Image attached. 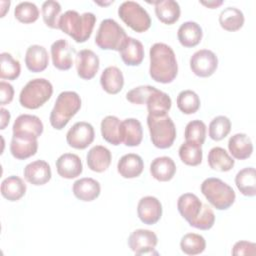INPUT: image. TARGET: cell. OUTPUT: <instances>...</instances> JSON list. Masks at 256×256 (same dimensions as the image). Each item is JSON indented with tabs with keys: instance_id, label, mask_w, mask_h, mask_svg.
<instances>
[{
	"instance_id": "cell-23",
	"label": "cell",
	"mask_w": 256,
	"mask_h": 256,
	"mask_svg": "<svg viewBox=\"0 0 256 256\" xmlns=\"http://www.w3.org/2000/svg\"><path fill=\"white\" fill-rule=\"evenodd\" d=\"M144 169V162L141 156L135 153L123 155L117 164L118 173L126 179L136 178L141 175Z\"/></svg>"
},
{
	"instance_id": "cell-29",
	"label": "cell",
	"mask_w": 256,
	"mask_h": 256,
	"mask_svg": "<svg viewBox=\"0 0 256 256\" xmlns=\"http://www.w3.org/2000/svg\"><path fill=\"white\" fill-rule=\"evenodd\" d=\"M150 3L154 4L155 14L160 22L171 25L179 20L181 10L178 2L174 0H162Z\"/></svg>"
},
{
	"instance_id": "cell-5",
	"label": "cell",
	"mask_w": 256,
	"mask_h": 256,
	"mask_svg": "<svg viewBox=\"0 0 256 256\" xmlns=\"http://www.w3.org/2000/svg\"><path fill=\"white\" fill-rule=\"evenodd\" d=\"M147 125L152 144L159 149L170 148L176 138V127L171 117L166 115L147 116Z\"/></svg>"
},
{
	"instance_id": "cell-26",
	"label": "cell",
	"mask_w": 256,
	"mask_h": 256,
	"mask_svg": "<svg viewBox=\"0 0 256 256\" xmlns=\"http://www.w3.org/2000/svg\"><path fill=\"white\" fill-rule=\"evenodd\" d=\"M150 173L157 181H170L176 173L175 162L168 156L157 157L150 164Z\"/></svg>"
},
{
	"instance_id": "cell-45",
	"label": "cell",
	"mask_w": 256,
	"mask_h": 256,
	"mask_svg": "<svg viewBox=\"0 0 256 256\" xmlns=\"http://www.w3.org/2000/svg\"><path fill=\"white\" fill-rule=\"evenodd\" d=\"M214 223H215L214 211L209 205L203 203V208L200 215L197 217L195 221H193L189 225L200 230H209L213 227Z\"/></svg>"
},
{
	"instance_id": "cell-9",
	"label": "cell",
	"mask_w": 256,
	"mask_h": 256,
	"mask_svg": "<svg viewBox=\"0 0 256 256\" xmlns=\"http://www.w3.org/2000/svg\"><path fill=\"white\" fill-rule=\"evenodd\" d=\"M218 67V58L216 54L208 49L196 51L190 58V68L192 72L202 78L210 77Z\"/></svg>"
},
{
	"instance_id": "cell-44",
	"label": "cell",
	"mask_w": 256,
	"mask_h": 256,
	"mask_svg": "<svg viewBox=\"0 0 256 256\" xmlns=\"http://www.w3.org/2000/svg\"><path fill=\"white\" fill-rule=\"evenodd\" d=\"M42 18L46 26L52 29H58L59 14L61 12V5L57 1L48 0L42 4Z\"/></svg>"
},
{
	"instance_id": "cell-6",
	"label": "cell",
	"mask_w": 256,
	"mask_h": 256,
	"mask_svg": "<svg viewBox=\"0 0 256 256\" xmlns=\"http://www.w3.org/2000/svg\"><path fill=\"white\" fill-rule=\"evenodd\" d=\"M53 94V86L45 78L32 79L22 88L19 102L27 109H38L44 105Z\"/></svg>"
},
{
	"instance_id": "cell-34",
	"label": "cell",
	"mask_w": 256,
	"mask_h": 256,
	"mask_svg": "<svg viewBox=\"0 0 256 256\" xmlns=\"http://www.w3.org/2000/svg\"><path fill=\"white\" fill-rule=\"evenodd\" d=\"M207 160L211 169L220 172L230 171L235 164L234 159L222 147H213L208 153Z\"/></svg>"
},
{
	"instance_id": "cell-30",
	"label": "cell",
	"mask_w": 256,
	"mask_h": 256,
	"mask_svg": "<svg viewBox=\"0 0 256 256\" xmlns=\"http://www.w3.org/2000/svg\"><path fill=\"white\" fill-rule=\"evenodd\" d=\"M145 104L147 105L148 115L161 116L168 113L172 101L167 93L155 88V90L148 96Z\"/></svg>"
},
{
	"instance_id": "cell-39",
	"label": "cell",
	"mask_w": 256,
	"mask_h": 256,
	"mask_svg": "<svg viewBox=\"0 0 256 256\" xmlns=\"http://www.w3.org/2000/svg\"><path fill=\"white\" fill-rule=\"evenodd\" d=\"M180 248L187 255H198L205 250L206 241L200 234L187 233L181 238Z\"/></svg>"
},
{
	"instance_id": "cell-33",
	"label": "cell",
	"mask_w": 256,
	"mask_h": 256,
	"mask_svg": "<svg viewBox=\"0 0 256 256\" xmlns=\"http://www.w3.org/2000/svg\"><path fill=\"white\" fill-rule=\"evenodd\" d=\"M101 135L103 139L112 144V145H120L122 143L121 139V121L118 117L113 115L106 116L100 125Z\"/></svg>"
},
{
	"instance_id": "cell-36",
	"label": "cell",
	"mask_w": 256,
	"mask_h": 256,
	"mask_svg": "<svg viewBox=\"0 0 256 256\" xmlns=\"http://www.w3.org/2000/svg\"><path fill=\"white\" fill-rule=\"evenodd\" d=\"M244 14L243 12L235 7H227L223 9L219 15L220 26L229 32L238 31L244 25Z\"/></svg>"
},
{
	"instance_id": "cell-24",
	"label": "cell",
	"mask_w": 256,
	"mask_h": 256,
	"mask_svg": "<svg viewBox=\"0 0 256 256\" xmlns=\"http://www.w3.org/2000/svg\"><path fill=\"white\" fill-rule=\"evenodd\" d=\"M203 36L201 26L193 21H187L180 25L177 31L178 41L183 47L192 48L197 46Z\"/></svg>"
},
{
	"instance_id": "cell-22",
	"label": "cell",
	"mask_w": 256,
	"mask_h": 256,
	"mask_svg": "<svg viewBox=\"0 0 256 256\" xmlns=\"http://www.w3.org/2000/svg\"><path fill=\"white\" fill-rule=\"evenodd\" d=\"M119 53L122 61L128 66H138L144 59L143 44L139 40L129 36L122 45Z\"/></svg>"
},
{
	"instance_id": "cell-16",
	"label": "cell",
	"mask_w": 256,
	"mask_h": 256,
	"mask_svg": "<svg viewBox=\"0 0 256 256\" xmlns=\"http://www.w3.org/2000/svg\"><path fill=\"white\" fill-rule=\"evenodd\" d=\"M23 173L26 181L35 186L46 184L52 176L51 167L44 160H36L27 164Z\"/></svg>"
},
{
	"instance_id": "cell-31",
	"label": "cell",
	"mask_w": 256,
	"mask_h": 256,
	"mask_svg": "<svg viewBox=\"0 0 256 256\" xmlns=\"http://www.w3.org/2000/svg\"><path fill=\"white\" fill-rule=\"evenodd\" d=\"M38 150L37 139H29L24 137L12 136L10 144V152L12 156L18 160H25L36 154Z\"/></svg>"
},
{
	"instance_id": "cell-48",
	"label": "cell",
	"mask_w": 256,
	"mask_h": 256,
	"mask_svg": "<svg viewBox=\"0 0 256 256\" xmlns=\"http://www.w3.org/2000/svg\"><path fill=\"white\" fill-rule=\"evenodd\" d=\"M14 97V88L13 86L5 81L0 82V104L7 105L9 104Z\"/></svg>"
},
{
	"instance_id": "cell-32",
	"label": "cell",
	"mask_w": 256,
	"mask_h": 256,
	"mask_svg": "<svg viewBox=\"0 0 256 256\" xmlns=\"http://www.w3.org/2000/svg\"><path fill=\"white\" fill-rule=\"evenodd\" d=\"M26 189L23 179L15 175L5 178L1 183V195L11 202L21 199L25 195Z\"/></svg>"
},
{
	"instance_id": "cell-46",
	"label": "cell",
	"mask_w": 256,
	"mask_h": 256,
	"mask_svg": "<svg viewBox=\"0 0 256 256\" xmlns=\"http://www.w3.org/2000/svg\"><path fill=\"white\" fill-rule=\"evenodd\" d=\"M155 90L154 86L150 85H142L133 88L132 90L128 91L126 94V99L133 104L142 105L146 103L148 96Z\"/></svg>"
},
{
	"instance_id": "cell-17",
	"label": "cell",
	"mask_w": 256,
	"mask_h": 256,
	"mask_svg": "<svg viewBox=\"0 0 256 256\" xmlns=\"http://www.w3.org/2000/svg\"><path fill=\"white\" fill-rule=\"evenodd\" d=\"M56 170L59 176L65 179H73L83 171L80 157L74 153H64L56 160Z\"/></svg>"
},
{
	"instance_id": "cell-27",
	"label": "cell",
	"mask_w": 256,
	"mask_h": 256,
	"mask_svg": "<svg viewBox=\"0 0 256 256\" xmlns=\"http://www.w3.org/2000/svg\"><path fill=\"white\" fill-rule=\"evenodd\" d=\"M100 84L108 94L119 93L124 86V76L122 71L116 66L105 68L100 76Z\"/></svg>"
},
{
	"instance_id": "cell-12",
	"label": "cell",
	"mask_w": 256,
	"mask_h": 256,
	"mask_svg": "<svg viewBox=\"0 0 256 256\" xmlns=\"http://www.w3.org/2000/svg\"><path fill=\"white\" fill-rule=\"evenodd\" d=\"M75 54V48L72 47L65 39L56 40L51 45L52 63L53 66L58 70H69L73 65V57Z\"/></svg>"
},
{
	"instance_id": "cell-21",
	"label": "cell",
	"mask_w": 256,
	"mask_h": 256,
	"mask_svg": "<svg viewBox=\"0 0 256 256\" xmlns=\"http://www.w3.org/2000/svg\"><path fill=\"white\" fill-rule=\"evenodd\" d=\"M25 64L29 71L38 73L44 71L49 64V56L45 47L41 45H31L25 54Z\"/></svg>"
},
{
	"instance_id": "cell-18",
	"label": "cell",
	"mask_w": 256,
	"mask_h": 256,
	"mask_svg": "<svg viewBox=\"0 0 256 256\" xmlns=\"http://www.w3.org/2000/svg\"><path fill=\"white\" fill-rule=\"evenodd\" d=\"M203 208L201 200L193 193H184L179 196L177 201V209L180 215L191 224L200 215Z\"/></svg>"
},
{
	"instance_id": "cell-35",
	"label": "cell",
	"mask_w": 256,
	"mask_h": 256,
	"mask_svg": "<svg viewBox=\"0 0 256 256\" xmlns=\"http://www.w3.org/2000/svg\"><path fill=\"white\" fill-rule=\"evenodd\" d=\"M235 184L238 190L248 197L256 195V171L253 167H246L240 170L235 176Z\"/></svg>"
},
{
	"instance_id": "cell-37",
	"label": "cell",
	"mask_w": 256,
	"mask_h": 256,
	"mask_svg": "<svg viewBox=\"0 0 256 256\" xmlns=\"http://www.w3.org/2000/svg\"><path fill=\"white\" fill-rule=\"evenodd\" d=\"M179 157L188 166H198L203 158L201 145L195 142L185 141L179 148Z\"/></svg>"
},
{
	"instance_id": "cell-14",
	"label": "cell",
	"mask_w": 256,
	"mask_h": 256,
	"mask_svg": "<svg viewBox=\"0 0 256 256\" xmlns=\"http://www.w3.org/2000/svg\"><path fill=\"white\" fill-rule=\"evenodd\" d=\"M158 243L157 235L148 229H137L128 237L129 248L138 255L153 251Z\"/></svg>"
},
{
	"instance_id": "cell-50",
	"label": "cell",
	"mask_w": 256,
	"mask_h": 256,
	"mask_svg": "<svg viewBox=\"0 0 256 256\" xmlns=\"http://www.w3.org/2000/svg\"><path fill=\"white\" fill-rule=\"evenodd\" d=\"M200 3L210 9H214V8H217L219 7L220 5L223 4V1H200Z\"/></svg>"
},
{
	"instance_id": "cell-19",
	"label": "cell",
	"mask_w": 256,
	"mask_h": 256,
	"mask_svg": "<svg viewBox=\"0 0 256 256\" xmlns=\"http://www.w3.org/2000/svg\"><path fill=\"white\" fill-rule=\"evenodd\" d=\"M72 191L74 196L84 202H90L98 198L101 192L100 183L90 177H84L73 183Z\"/></svg>"
},
{
	"instance_id": "cell-38",
	"label": "cell",
	"mask_w": 256,
	"mask_h": 256,
	"mask_svg": "<svg viewBox=\"0 0 256 256\" xmlns=\"http://www.w3.org/2000/svg\"><path fill=\"white\" fill-rule=\"evenodd\" d=\"M0 78L6 80H15L21 73L20 62L13 58L8 52L0 54Z\"/></svg>"
},
{
	"instance_id": "cell-13",
	"label": "cell",
	"mask_w": 256,
	"mask_h": 256,
	"mask_svg": "<svg viewBox=\"0 0 256 256\" xmlns=\"http://www.w3.org/2000/svg\"><path fill=\"white\" fill-rule=\"evenodd\" d=\"M75 64L78 76L84 80H90L96 76L100 67V60L94 51L83 49L76 54Z\"/></svg>"
},
{
	"instance_id": "cell-43",
	"label": "cell",
	"mask_w": 256,
	"mask_h": 256,
	"mask_svg": "<svg viewBox=\"0 0 256 256\" xmlns=\"http://www.w3.org/2000/svg\"><path fill=\"white\" fill-rule=\"evenodd\" d=\"M206 125L201 120H192L185 127L184 136L186 141L195 142L202 146L206 139Z\"/></svg>"
},
{
	"instance_id": "cell-40",
	"label": "cell",
	"mask_w": 256,
	"mask_h": 256,
	"mask_svg": "<svg viewBox=\"0 0 256 256\" xmlns=\"http://www.w3.org/2000/svg\"><path fill=\"white\" fill-rule=\"evenodd\" d=\"M177 107L186 115L194 114L200 108V98L192 90H183L177 96Z\"/></svg>"
},
{
	"instance_id": "cell-8",
	"label": "cell",
	"mask_w": 256,
	"mask_h": 256,
	"mask_svg": "<svg viewBox=\"0 0 256 256\" xmlns=\"http://www.w3.org/2000/svg\"><path fill=\"white\" fill-rule=\"evenodd\" d=\"M120 19L133 31L142 33L151 26V18L139 3L134 1H125L118 8Z\"/></svg>"
},
{
	"instance_id": "cell-11",
	"label": "cell",
	"mask_w": 256,
	"mask_h": 256,
	"mask_svg": "<svg viewBox=\"0 0 256 256\" xmlns=\"http://www.w3.org/2000/svg\"><path fill=\"white\" fill-rule=\"evenodd\" d=\"M43 123L39 117L31 114L19 115L13 123V136L38 139L43 133Z\"/></svg>"
},
{
	"instance_id": "cell-1",
	"label": "cell",
	"mask_w": 256,
	"mask_h": 256,
	"mask_svg": "<svg viewBox=\"0 0 256 256\" xmlns=\"http://www.w3.org/2000/svg\"><path fill=\"white\" fill-rule=\"evenodd\" d=\"M150 77L158 83H171L178 74V63L173 49L165 43H155L149 50Z\"/></svg>"
},
{
	"instance_id": "cell-4",
	"label": "cell",
	"mask_w": 256,
	"mask_h": 256,
	"mask_svg": "<svg viewBox=\"0 0 256 256\" xmlns=\"http://www.w3.org/2000/svg\"><path fill=\"white\" fill-rule=\"evenodd\" d=\"M201 192L217 210H227L236 199L233 188L219 178L210 177L201 184Z\"/></svg>"
},
{
	"instance_id": "cell-47",
	"label": "cell",
	"mask_w": 256,
	"mask_h": 256,
	"mask_svg": "<svg viewBox=\"0 0 256 256\" xmlns=\"http://www.w3.org/2000/svg\"><path fill=\"white\" fill-rule=\"evenodd\" d=\"M232 254L235 256L239 255H256V244L249 241H238L232 248Z\"/></svg>"
},
{
	"instance_id": "cell-20",
	"label": "cell",
	"mask_w": 256,
	"mask_h": 256,
	"mask_svg": "<svg viewBox=\"0 0 256 256\" xmlns=\"http://www.w3.org/2000/svg\"><path fill=\"white\" fill-rule=\"evenodd\" d=\"M111 160L112 154L110 150L102 145L93 146L86 156L88 168L97 173L106 171L111 164Z\"/></svg>"
},
{
	"instance_id": "cell-10",
	"label": "cell",
	"mask_w": 256,
	"mask_h": 256,
	"mask_svg": "<svg viewBox=\"0 0 256 256\" xmlns=\"http://www.w3.org/2000/svg\"><path fill=\"white\" fill-rule=\"evenodd\" d=\"M95 138V131L93 126L85 121L76 122L67 132L66 141L67 144L74 149L87 148Z\"/></svg>"
},
{
	"instance_id": "cell-41",
	"label": "cell",
	"mask_w": 256,
	"mask_h": 256,
	"mask_svg": "<svg viewBox=\"0 0 256 256\" xmlns=\"http://www.w3.org/2000/svg\"><path fill=\"white\" fill-rule=\"evenodd\" d=\"M231 131V121L228 117L219 115L213 118L209 124V137L214 141L224 139Z\"/></svg>"
},
{
	"instance_id": "cell-7",
	"label": "cell",
	"mask_w": 256,
	"mask_h": 256,
	"mask_svg": "<svg viewBox=\"0 0 256 256\" xmlns=\"http://www.w3.org/2000/svg\"><path fill=\"white\" fill-rule=\"evenodd\" d=\"M127 37L125 30L115 20L108 18L101 21L95 43L100 49L119 52Z\"/></svg>"
},
{
	"instance_id": "cell-49",
	"label": "cell",
	"mask_w": 256,
	"mask_h": 256,
	"mask_svg": "<svg viewBox=\"0 0 256 256\" xmlns=\"http://www.w3.org/2000/svg\"><path fill=\"white\" fill-rule=\"evenodd\" d=\"M10 117H11L10 112L7 109L1 107V109H0V118H1V120H0V129L1 130H4L6 128V126L9 124Z\"/></svg>"
},
{
	"instance_id": "cell-28",
	"label": "cell",
	"mask_w": 256,
	"mask_h": 256,
	"mask_svg": "<svg viewBox=\"0 0 256 256\" xmlns=\"http://www.w3.org/2000/svg\"><path fill=\"white\" fill-rule=\"evenodd\" d=\"M228 149L232 157L235 159L245 160L252 155L253 144L248 135L244 133H237L229 138Z\"/></svg>"
},
{
	"instance_id": "cell-25",
	"label": "cell",
	"mask_w": 256,
	"mask_h": 256,
	"mask_svg": "<svg viewBox=\"0 0 256 256\" xmlns=\"http://www.w3.org/2000/svg\"><path fill=\"white\" fill-rule=\"evenodd\" d=\"M143 138V129L140 121L135 118H127L121 121V139L124 145L138 146Z\"/></svg>"
},
{
	"instance_id": "cell-42",
	"label": "cell",
	"mask_w": 256,
	"mask_h": 256,
	"mask_svg": "<svg viewBox=\"0 0 256 256\" xmlns=\"http://www.w3.org/2000/svg\"><path fill=\"white\" fill-rule=\"evenodd\" d=\"M14 16L19 22L30 24L39 18V9L36 4L32 2H20L14 9Z\"/></svg>"
},
{
	"instance_id": "cell-15",
	"label": "cell",
	"mask_w": 256,
	"mask_h": 256,
	"mask_svg": "<svg viewBox=\"0 0 256 256\" xmlns=\"http://www.w3.org/2000/svg\"><path fill=\"white\" fill-rule=\"evenodd\" d=\"M137 215L144 224H156L162 216V204L154 196L142 197L137 205Z\"/></svg>"
},
{
	"instance_id": "cell-3",
	"label": "cell",
	"mask_w": 256,
	"mask_h": 256,
	"mask_svg": "<svg viewBox=\"0 0 256 256\" xmlns=\"http://www.w3.org/2000/svg\"><path fill=\"white\" fill-rule=\"evenodd\" d=\"M81 98L75 91H63L56 98L54 107L50 113L49 121L56 130L63 129L70 119L80 110Z\"/></svg>"
},
{
	"instance_id": "cell-2",
	"label": "cell",
	"mask_w": 256,
	"mask_h": 256,
	"mask_svg": "<svg viewBox=\"0 0 256 256\" xmlns=\"http://www.w3.org/2000/svg\"><path fill=\"white\" fill-rule=\"evenodd\" d=\"M95 23L96 16L91 12L79 14L75 10H67L59 17L58 29L77 43H84L90 38Z\"/></svg>"
}]
</instances>
